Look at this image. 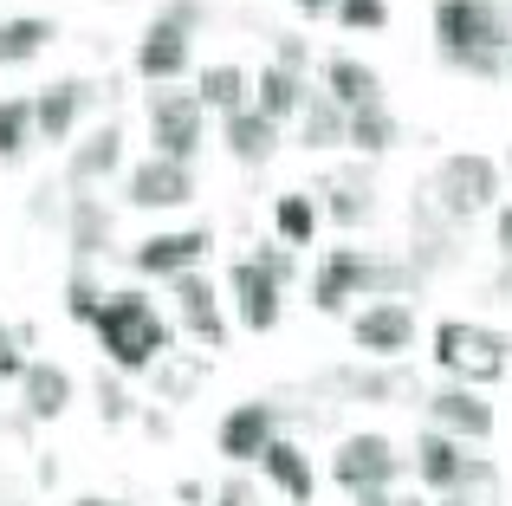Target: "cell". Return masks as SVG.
I'll list each match as a JSON object with an SVG mask.
<instances>
[{"label":"cell","instance_id":"obj_39","mask_svg":"<svg viewBox=\"0 0 512 506\" xmlns=\"http://www.w3.org/2000/svg\"><path fill=\"white\" fill-rule=\"evenodd\" d=\"M33 338V331H13L7 318H0V390H7V383H20V370H26V351L20 344Z\"/></svg>","mask_w":512,"mask_h":506},{"label":"cell","instance_id":"obj_21","mask_svg":"<svg viewBox=\"0 0 512 506\" xmlns=\"http://www.w3.org/2000/svg\"><path fill=\"white\" fill-rule=\"evenodd\" d=\"M325 390L350 396V403H402V396H415V377L409 370H376L370 357L363 364H344V370H325Z\"/></svg>","mask_w":512,"mask_h":506},{"label":"cell","instance_id":"obj_17","mask_svg":"<svg viewBox=\"0 0 512 506\" xmlns=\"http://www.w3.org/2000/svg\"><path fill=\"white\" fill-rule=\"evenodd\" d=\"M72 370L65 364H46V357H26V370H20V416L33 422H59L65 409H72Z\"/></svg>","mask_w":512,"mask_h":506},{"label":"cell","instance_id":"obj_2","mask_svg":"<svg viewBox=\"0 0 512 506\" xmlns=\"http://www.w3.org/2000/svg\"><path fill=\"white\" fill-rule=\"evenodd\" d=\"M422 202L435 208L448 228H467L474 215H487V208L500 202V163H493V156H480V150L441 156L435 176H428V189H422Z\"/></svg>","mask_w":512,"mask_h":506},{"label":"cell","instance_id":"obj_40","mask_svg":"<svg viewBox=\"0 0 512 506\" xmlns=\"http://www.w3.org/2000/svg\"><path fill=\"white\" fill-rule=\"evenodd\" d=\"M26 215H33L39 228H59V215H65V195H59V182H39V189H33V202H26Z\"/></svg>","mask_w":512,"mask_h":506},{"label":"cell","instance_id":"obj_27","mask_svg":"<svg viewBox=\"0 0 512 506\" xmlns=\"http://www.w3.org/2000/svg\"><path fill=\"white\" fill-rule=\"evenodd\" d=\"M195 98H201V111H247L253 104V72L247 65H234V59H221V65H208V72L195 78Z\"/></svg>","mask_w":512,"mask_h":506},{"label":"cell","instance_id":"obj_10","mask_svg":"<svg viewBox=\"0 0 512 506\" xmlns=\"http://www.w3.org/2000/svg\"><path fill=\"white\" fill-rule=\"evenodd\" d=\"M279 422H286V409L266 403V396H253V403H234L221 416V429H214V448H221L234 468H247V461L266 455V442L279 435Z\"/></svg>","mask_w":512,"mask_h":506},{"label":"cell","instance_id":"obj_23","mask_svg":"<svg viewBox=\"0 0 512 506\" xmlns=\"http://www.w3.org/2000/svg\"><path fill=\"white\" fill-rule=\"evenodd\" d=\"M260 468H266V481L279 487L292 506H312L318 500V474H312V455H305L292 435H273L266 442V455H260Z\"/></svg>","mask_w":512,"mask_h":506},{"label":"cell","instance_id":"obj_9","mask_svg":"<svg viewBox=\"0 0 512 506\" xmlns=\"http://www.w3.org/2000/svg\"><path fill=\"white\" fill-rule=\"evenodd\" d=\"M227 299H234V318H240L247 331H260V338L279 325V312H286V286H279V279L266 273L253 253L227 266Z\"/></svg>","mask_w":512,"mask_h":506},{"label":"cell","instance_id":"obj_7","mask_svg":"<svg viewBox=\"0 0 512 506\" xmlns=\"http://www.w3.org/2000/svg\"><path fill=\"white\" fill-rule=\"evenodd\" d=\"M350 344H357L370 364H389L415 344V312L409 299H370L357 318H350Z\"/></svg>","mask_w":512,"mask_h":506},{"label":"cell","instance_id":"obj_28","mask_svg":"<svg viewBox=\"0 0 512 506\" xmlns=\"http://www.w3.org/2000/svg\"><path fill=\"white\" fill-rule=\"evenodd\" d=\"M52 39H59V20H46V13H13V20L0 26V72H7V65H33Z\"/></svg>","mask_w":512,"mask_h":506},{"label":"cell","instance_id":"obj_45","mask_svg":"<svg viewBox=\"0 0 512 506\" xmlns=\"http://www.w3.org/2000/svg\"><path fill=\"white\" fill-rule=\"evenodd\" d=\"M493 247H500V260H512V202L500 208V221H493Z\"/></svg>","mask_w":512,"mask_h":506},{"label":"cell","instance_id":"obj_13","mask_svg":"<svg viewBox=\"0 0 512 506\" xmlns=\"http://www.w3.org/2000/svg\"><path fill=\"white\" fill-rule=\"evenodd\" d=\"M59 234L65 247H72V260H98V253H111L117 241V208L104 202V195H85V189H65V215H59Z\"/></svg>","mask_w":512,"mask_h":506},{"label":"cell","instance_id":"obj_42","mask_svg":"<svg viewBox=\"0 0 512 506\" xmlns=\"http://www.w3.org/2000/svg\"><path fill=\"white\" fill-rule=\"evenodd\" d=\"M253 260H260L266 273L279 279V286H292V273H299V260H292V247H286V241H266L260 253H253Z\"/></svg>","mask_w":512,"mask_h":506},{"label":"cell","instance_id":"obj_11","mask_svg":"<svg viewBox=\"0 0 512 506\" xmlns=\"http://www.w3.org/2000/svg\"><path fill=\"white\" fill-rule=\"evenodd\" d=\"M124 202L156 215V208H188L195 202V169L169 163V156H143L137 169H124Z\"/></svg>","mask_w":512,"mask_h":506},{"label":"cell","instance_id":"obj_22","mask_svg":"<svg viewBox=\"0 0 512 506\" xmlns=\"http://www.w3.org/2000/svg\"><path fill=\"white\" fill-rule=\"evenodd\" d=\"M221 143H227V156H234L240 169H266L279 156V124L247 104V111H227L221 117Z\"/></svg>","mask_w":512,"mask_h":506},{"label":"cell","instance_id":"obj_15","mask_svg":"<svg viewBox=\"0 0 512 506\" xmlns=\"http://www.w3.org/2000/svg\"><path fill=\"white\" fill-rule=\"evenodd\" d=\"M169 292H175V318H182L188 338L208 344V351H221L227 344V318H221V299H214V279L195 266V273H175Z\"/></svg>","mask_w":512,"mask_h":506},{"label":"cell","instance_id":"obj_44","mask_svg":"<svg viewBox=\"0 0 512 506\" xmlns=\"http://www.w3.org/2000/svg\"><path fill=\"white\" fill-rule=\"evenodd\" d=\"M454 72H474V78H506V59L500 52H454Z\"/></svg>","mask_w":512,"mask_h":506},{"label":"cell","instance_id":"obj_20","mask_svg":"<svg viewBox=\"0 0 512 506\" xmlns=\"http://www.w3.org/2000/svg\"><path fill=\"white\" fill-rule=\"evenodd\" d=\"M325 208L338 228H363V221H376V176H370V163H344V169H331L325 176Z\"/></svg>","mask_w":512,"mask_h":506},{"label":"cell","instance_id":"obj_30","mask_svg":"<svg viewBox=\"0 0 512 506\" xmlns=\"http://www.w3.org/2000/svg\"><path fill=\"white\" fill-rule=\"evenodd\" d=\"M299 143L305 150H344V104H331L325 91H312V98L299 104Z\"/></svg>","mask_w":512,"mask_h":506},{"label":"cell","instance_id":"obj_47","mask_svg":"<svg viewBox=\"0 0 512 506\" xmlns=\"http://www.w3.org/2000/svg\"><path fill=\"white\" fill-rule=\"evenodd\" d=\"M292 7H299L305 20H318V13H331V0H292Z\"/></svg>","mask_w":512,"mask_h":506},{"label":"cell","instance_id":"obj_16","mask_svg":"<svg viewBox=\"0 0 512 506\" xmlns=\"http://www.w3.org/2000/svg\"><path fill=\"white\" fill-rule=\"evenodd\" d=\"M208 247H214V234H208V228L150 234V241H137V247H130V266H137L143 279H175V273H195Z\"/></svg>","mask_w":512,"mask_h":506},{"label":"cell","instance_id":"obj_49","mask_svg":"<svg viewBox=\"0 0 512 506\" xmlns=\"http://www.w3.org/2000/svg\"><path fill=\"white\" fill-rule=\"evenodd\" d=\"M500 13H506V33H512V0H500Z\"/></svg>","mask_w":512,"mask_h":506},{"label":"cell","instance_id":"obj_46","mask_svg":"<svg viewBox=\"0 0 512 506\" xmlns=\"http://www.w3.org/2000/svg\"><path fill=\"white\" fill-rule=\"evenodd\" d=\"M357 506H396V494H389V487H363V494H350Z\"/></svg>","mask_w":512,"mask_h":506},{"label":"cell","instance_id":"obj_50","mask_svg":"<svg viewBox=\"0 0 512 506\" xmlns=\"http://www.w3.org/2000/svg\"><path fill=\"white\" fill-rule=\"evenodd\" d=\"M396 506H422V494H409V500H396Z\"/></svg>","mask_w":512,"mask_h":506},{"label":"cell","instance_id":"obj_3","mask_svg":"<svg viewBox=\"0 0 512 506\" xmlns=\"http://www.w3.org/2000/svg\"><path fill=\"white\" fill-rule=\"evenodd\" d=\"M435 364L448 370L467 390H487L512 370V344L493 325H474V318H441L435 325Z\"/></svg>","mask_w":512,"mask_h":506},{"label":"cell","instance_id":"obj_14","mask_svg":"<svg viewBox=\"0 0 512 506\" xmlns=\"http://www.w3.org/2000/svg\"><path fill=\"white\" fill-rule=\"evenodd\" d=\"M428 429H441V435H454V442H487L493 429H500V416H493V403H487V390H467V383H448V390H435L428 396Z\"/></svg>","mask_w":512,"mask_h":506},{"label":"cell","instance_id":"obj_48","mask_svg":"<svg viewBox=\"0 0 512 506\" xmlns=\"http://www.w3.org/2000/svg\"><path fill=\"white\" fill-rule=\"evenodd\" d=\"M72 506H124V500H98V494H85V500H72Z\"/></svg>","mask_w":512,"mask_h":506},{"label":"cell","instance_id":"obj_32","mask_svg":"<svg viewBox=\"0 0 512 506\" xmlns=\"http://www.w3.org/2000/svg\"><path fill=\"white\" fill-rule=\"evenodd\" d=\"M441 506H500V468H493L487 455H474L467 474L441 494Z\"/></svg>","mask_w":512,"mask_h":506},{"label":"cell","instance_id":"obj_31","mask_svg":"<svg viewBox=\"0 0 512 506\" xmlns=\"http://www.w3.org/2000/svg\"><path fill=\"white\" fill-rule=\"evenodd\" d=\"M273 228H279V241H286V247H312L318 241V202L305 189L279 195V202H273Z\"/></svg>","mask_w":512,"mask_h":506},{"label":"cell","instance_id":"obj_51","mask_svg":"<svg viewBox=\"0 0 512 506\" xmlns=\"http://www.w3.org/2000/svg\"><path fill=\"white\" fill-rule=\"evenodd\" d=\"M506 72H512V52H506Z\"/></svg>","mask_w":512,"mask_h":506},{"label":"cell","instance_id":"obj_52","mask_svg":"<svg viewBox=\"0 0 512 506\" xmlns=\"http://www.w3.org/2000/svg\"><path fill=\"white\" fill-rule=\"evenodd\" d=\"M506 169H512V156H506Z\"/></svg>","mask_w":512,"mask_h":506},{"label":"cell","instance_id":"obj_41","mask_svg":"<svg viewBox=\"0 0 512 506\" xmlns=\"http://www.w3.org/2000/svg\"><path fill=\"white\" fill-rule=\"evenodd\" d=\"M214 506H266V494L247 481V474H227V481L214 487Z\"/></svg>","mask_w":512,"mask_h":506},{"label":"cell","instance_id":"obj_25","mask_svg":"<svg viewBox=\"0 0 512 506\" xmlns=\"http://www.w3.org/2000/svg\"><path fill=\"white\" fill-rule=\"evenodd\" d=\"M396 143H402V124H396V111H389L383 98L344 111V150H357V156H389Z\"/></svg>","mask_w":512,"mask_h":506},{"label":"cell","instance_id":"obj_18","mask_svg":"<svg viewBox=\"0 0 512 506\" xmlns=\"http://www.w3.org/2000/svg\"><path fill=\"white\" fill-rule=\"evenodd\" d=\"M188 59H195V39H188V33H175V26H163V20H150V26H143L137 52H130V65H137V78H143V85H175V78L188 72Z\"/></svg>","mask_w":512,"mask_h":506},{"label":"cell","instance_id":"obj_43","mask_svg":"<svg viewBox=\"0 0 512 506\" xmlns=\"http://www.w3.org/2000/svg\"><path fill=\"white\" fill-rule=\"evenodd\" d=\"M279 46H273V65H286V72H299L305 78V65H312V46H305L299 33H273Z\"/></svg>","mask_w":512,"mask_h":506},{"label":"cell","instance_id":"obj_12","mask_svg":"<svg viewBox=\"0 0 512 506\" xmlns=\"http://www.w3.org/2000/svg\"><path fill=\"white\" fill-rule=\"evenodd\" d=\"M111 176H124V124H98V130H85V137L65 150V189H104Z\"/></svg>","mask_w":512,"mask_h":506},{"label":"cell","instance_id":"obj_34","mask_svg":"<svg viewBox=\"0 0 512 506\" xmlns=\"http://www.w3.org/2000/svg\"><path fill=\"white\" fill-rule=\"evenodd\" d=\"M104 292H111V286H98V273L78 260L72 279H65V312H72L78 325H91V318H98V305H104Z\"/></svg>","mask_w":512,"mask_h":506},{"label":"cell","instance_id":"obj_38","mask_svg":"<svg viewBox=\"0 0 512 506\" xmlns=\"http://www.w3.org/2000/svg\"><path fill=\"white\" fill-rule=\"evenodd\" d=\"M156 20H163V26H175V33H188V39H195L201 26H208V0H163V7H156Z\"/></svg>","mask_w":512,"mask_h":506},{"label":"cell","instance_id":"obj_4","mask_svg":"<svg viewBox=\"0 0 512 506\" xmlns=\"http://www.w3.org/2000/svg\"><path fill=\"white\" fill-rule=\"evenodd\" d=\"M143 117H150V156H169V163H188L195 169L201 143H208V111H201L195 91H175V85H156L150 104H143Z\"/></svg>","mask_w":512,"mask_h":506},{"label":"cell","instance_id":"obj_24","mask_svg":"<svg viewBox=\"0 0 512 506\" xmlns=\"http://www.w3.org/2000/svg\"><path fill=\"white\" fill-rule=\"evenodd\" d=\"M467 442H454V435H441V429H422L415 435V474H422V487L428 494H448L454 481L467 474Z\"/></svg>","mask_w":512,"mask_h":506},{"label":"cell","instance_id":"obj_1","mask_svg":"<svg viewBox=\"0 0 512 506\" xmlns=\"http://www.w3.org/2000/svg\"><path fill=\"white\" fill-rule=\"evenodd\" d=\"M91 331H98L104 357H111L124 377H143V370H156V364L175 351V325L156 312L150 292H137V286L104 292V305H98V318H91Z\"/></svg>","mask_w":512,"mask_h":506},{"label":"cell","instance_id":"obj_8","mask_svg":"<svg viewBox=\"0 0 512 506\" xmlns=\"http://www.w3.org/2000/svg\"><path fill=\"white\" fill-rule=\"evenodd\" d=\"M104 91L91 78H52V85L33 91V143H72L78 117L98 104Z\"/></svg>","mask_w":512,"mask_h":506},{"label":"cell","instance_id":"obj_5","mask_svg":"<svg viewBox=\"0 0 512 506\" xmlns=\"http://www.w3.org/2000/svg\"><path fill=\"white\" fill-rule=\"evenodd\" d=\"M435 46L441 59L454 52H512V33H506V13L500 0H435Z\"/></svg>","mask_w":512,"mask_h":506},{"label":"cell","instance_id":"obj_36","mask_svg":"<svg viewBox=\"0 0 512 506\" xmlns=\"http://www.w3.org/2000/svg\"><path fill=\"white\" fill-rule=\"evenodd\" d=\"M344 33H383L389 26V0H331Z\"/></svg>","mask_w":512,"mask_h":506},{"label":"cell","instance_id":"obj_29","mask_svg":"<svg viewBox=\"0 0 512 506\" xmlns=\"http://www.w3.org/2000/svg\"><path fill=\"white\" fill-rule=\"evenodd\" d=\"M312 98V85H305L299 72H286V65H266L260 78H253V111L273 117V124H286V117H299V104Z\"/></svg>","mask_w":512,"mask_h":506},{"label":"cell","instance_id":"obj_6","mask_svg":"<svg viewBox=\"0 0 512 506\" xmlns=\"http://www.w3.org/2000/svg\"><path fill=\"white\" fill-rule=\"evenodd\" d=\"M402 468H409V455H402L389 435H376V429L344 435L338 455H331V481L350 487V494H363V487H396Z\"/></svg>","mask_w":512,"mask_h":506},{"label":"cell","instance_id":"obj_35","mask_svg":"<svg viewBox=\"0 0 512 506\" xmlns=\"http://www.w3.org/2000/svg\"><path fill=\"white\" fill-rule=\"evenodd\" d=\"M208 377V357H163V364H156V383H163V403H182L188 390H195V383Z\"/></svg>","mask_w":512,"mask_h":506},{"label":"cell","instance_id":"obj_33","mask_svg":"<svg viewBox=\"0 0 512 506\" xmlns=\"http://www.w3.org/2000/svg\"><path fill=\"white\" fill-rule=\"evenodd\" d=\"M33 150V98H0V163H20Z\"/></svg>","mask_w":512,"mask_h":506},{"label":"cell","instance_id":"obj_37","mask_svg":"<svg viewBox=\"0 0 512 506\" xmlns=\"http://www.w3.org/2000/svg\"><path fill=\"white\" fill-rule=\"evenodd\" d=\"M91 390H98V416H104V429H124V422H137V396H130L124 383H111V370H104Z\"/></svg>","mask_w":512,"mask_h":506},{"label":"cell","instance_id":"obj_19","mask_svg":"<svg viewBox=\"0 0 512 506\" xmlns=\"http://www.w3.org/2000/svg\"><path fill=\"white\" fill-rule=\"evenodd\" d=\"M363 260H370L363 247H331L325 253V266L312 273V305L325 318H344L350 299H363Z\"/></svg>","mask_w":512,"mask_h":506},{"label":"cell","instance_id":"obj_26","mask_svg":"<svg viewBox=\"0 0 512 506\" xmlns=\"http://www.w3.org/2000/svg\"><path fill=\"white\" fill-rule=\"evenodd\" d=\"M325 98L344 104V111L376 104V98H383V72L363 65V59H350V52H338V59H325Z\"/></svg>","mask_w":512,"mask_h":506}]
</instances>
